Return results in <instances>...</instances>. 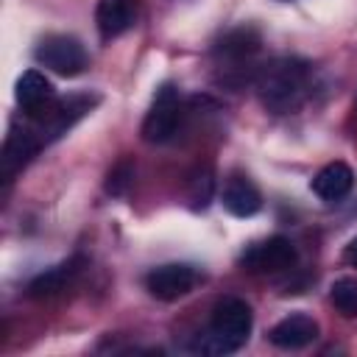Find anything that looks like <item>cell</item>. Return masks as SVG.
I'll list each match as a JSON object with an SVG mask.
<instances>
[{
  "label": "cell",
  "mask_w": 357,
  "mask_h": 357,
  "mask_svg": "<svg viewBox=\"0 0 357 357\" xmlns=\"http://www.w3.org/2000/svg\"><path fill=\"white\" fill-rule=\"evenodd\" d=\"M310 78H312V70L307 61L293 59V56H279V59H271L262 67H257L254 86L268 112L290 114L307 100Z\"/></svg>",
  "instance_id": "obj_1"
},
{
  "label": "cell",
  "mask_w": 357,
  "mask_h": 357,
  "mask_svg": "<svg viewBox=\"0 0 357 357\" xmlns=\"http://www.w3.org/2000/svg\"><path fill=\"white\" fill-rule=\"evenodd\" d=\"M251 326H254L251 307H248L243 298L226 296V298H220V301L212 307L209 326H206L204 335L195 337L192 351L212 354V357L234 354L237 349H243V346L248 343Z\"/></svg>",
  "instance_id": "obj_2"
},
{
  "label": "cell",
  "mask_w": 357,
  "mask_h": 357,
  "mask_svg": "<svg viewBox=\"0 0 357 357\" xmlns=\"http://www.w3.org/2000/svg\"><path fill=\"white\" fill-rule=\"evenodd\" d=\"M178 120H181V98H178V89L173 84H162L153 95V103L142 120V139L145 142H167L173 139L176 128H178Z\"/></svg>",
  "instance_id": "obj_3"
},
{
  "label": "cell",
  "mask_w": 357,
  "mask_h": 357,
  "mask_svg": "<svg viewBox=\"0 0 357 357\" xmlns=\"http://www.w3.org/2000/svg\"><path fill=\"white\" fill-rule=\"evenodd\" d=\"M36 61L45 64L47 70L59 73V75H78L84 67H86V50L84 45L75 39V36H67V33H50L45 36L36 50H33Z\"/></svg>",
  "instance_id": "obj_4"
},
{
  "label": "cell",
  "mask_w": 357,
  "mask_h": 357,
  "mask_svg": "<svg viewBox=\"0 0 357 357\" xmlns=\"http://www.w3.org/2000/svg\"><path fill=\"white\" fill-rule=\"evenodd\" d=\"M293 262H296V245L282 234L268 237L262 243H251L240 254V265L254 273H279L293 268Z\"/></svg>",
  "instance_id": "obj_5"
},
{
  "label": "cell",
  "mask_w": 357,
  "mask_h": 357,
  "mask_svg": "<svg viewBox=\"0 0 357 357\" xmlns=\"http://www.w3.org/2000/svg\"><path fill=\"white\" fill-rule=\"evenodd\" d=\"M201 273L187 262H167L145 276V290L159 301H176L198 284Z\"/></svg>",
  "instance_id": "obj_6"
},
{
  "label": "cell",
  "mask_w": 357,
  "mask_h": 357,
  "mask_svg": "<svg viewBox=\"0 0 357 357\" xmlns=\"http://www.w3.org/2000/svg\"><path fill=\"white\" fill-rule=\"evenodd\" d=\"M139 0H98L95 6V25L103 42L117 39L137 22Z\"/></svg>",
  "instance_id": "obj_7"
},
{
  "label": "cell",
  "mask_w": 357,
  "mask_h": 357,
  "mask_svg": "<svg viewBox=\"0 0 357 357\" xmlns=\"http://www.w3.org/2000/svg\"><path fill=\"white\" fill-rule=\"evenodd\" d=\"M318 337V321L307 312H293L287 318H282L271 332H268V340L276 346V349H287V351H296V349H304L310 346L312 340Z\"/></svg>",
  "instance_id": "obj_8"
},
{
  "label": "cell",
  "mask_w": 357,
  "mask_h": 357,
  "mask_svg": "<svg viewBox=\"0 0 357 357\" xmlns=\"http://www.w3.org/2000/svg\"><path fill=\"white\" fill-rule=\"evenodd\" d=\"M310 187L321 201H343L354 187V170L346 162H329L315 173Z\"/></svg>",
  "instance_id": "obj_9"
},
{
  "label": "cell",
  "mask_w": 357,
  "mask_h": 357,
  "mask_svg": "<svg viewBox=\"0 0 357 357\" xmlns=\"http://www.w3.org/2000/svg\"><path fill=\"white\" fill-rule=\"evenodd\" d=\"M223 206L234 218H251L262 209V195L248 176H231L223 187Z\"/></svg>",
  "instance_id": "obj_10"
},
{
  "label": "cell",
  "mask_w": 357,
  "mask_h": 357,
  "mask_svg": "<svg viewBox=\"0 0 357 357\" xmlns=\"http://www.w3.org/2000/svg\"><path fill=\"white\" fill-rule=\"evenodd\" d=\"M14 98H17V103L22 106L25 114H36V112H42L47 103L56 100L53 84H50L42 73H36V70H25V73L17 78Z\"/></svg>",
  "instance_id": "obj_11"
},
{
  "label": "cell",
  "mask_w": 357,
  "mask_h": 357,
  "mask_svg": "<svg viewBox=\"0 0 357 357\" xmlns=\"http://www.w3.org/2000/svg\"><path fill=\"white\" fill-rule=\"evenodd\" d=\"M81 265H84V259H81V257H73V259H67V262H61V265H56V268L42 271L39 276L31 279L28 296H31V298H50V296L61 293V290L78 276Z\"/></svg>",
  "instance_id": "obj_12"
},
{
  "label": "cell",
  "mask_w": 357,
  "mask_h": 357,
  "mask_svg": "<svg viewBox=\"0 0 357 357\" xmlns=\"http://www.w3.org/2000/svg\"><path fill=\"white\" fill-rule=\"evenodd\" d=\"M257 50H259V33L254 28H234L218 42L215 56L226 64H243V61H251Z\"/></svg>",
  "instance_id": "obj_13"
},
{
  "label": "cell",
  "mask_w": 357,
  "mask_h": 357,
  "mask_svg": "<svg viewBox=\"0 0 357 357\" xmlns=\"http://www.w3.org/2000/svg\"><path fill=\"white\" fill-rule=\"evenodd\" d=\"M329 301L335 304V310H337L340 315L354 318V315H357V279L343 276V279L332 282V287H329Z\"/></svg>",
  "instance_id": "obj_14"
},
{
  "label": "cell",
  "mask_w": 357,
  "mask_h": 357,
  "mask_svg": "<svg viewBox=\"0 0 357 357\" xmlns=\"http://www.w3.org/2000/svg\"><path fill=\"white\" fill-rule=\"evenodd\" d=\"M212 190H215L212 170H209V167H198V170L190 176V190H187L190 206H192V209H206V204H209V198H212Z\"/></svg>",
  "instance_id": "obj_15"
},
{
  "label": "cell",
  "mask_w": 357,
  "mask_h": 357,
  "mask_svg": "<svg viewBox=\"0 0 357 357\" xmlns=\"http://www.w3.org/2000/svg\"><path fill=\"white\" fill-rule=\"evenodd\" d=\"M131 178H134V167H131V162H120V165L109 173L106 190H109L112 195H123V192H126V187L131 184Z\"/></svg>",
  "instance_id": "obj_16"
},
{
  "label": "cell",
  "mask_w": 357,
  "mask_h": 357,
  "mask_svg": "<svg viewBox=\"0 0 357 357\" xmlns=\"http://www.w3.org/2000/svg\"><path fill=\"white\" fill-rule=\"evenodd\" d=\"M343 262H349L351 268H357V237H351L343 248Z\"/></svg>",
  "instance_id": "obj_17"
}]
</instances>
